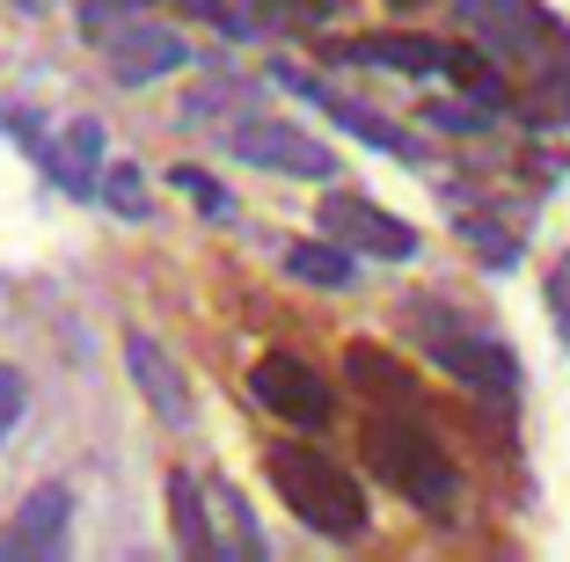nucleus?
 Listing matches in <instances>:
<instances>
[{
	"mask_svg": "<svg viewBox=\"0 0 570 562\" xmlns=\"http://www.w3.org/2000/svg\"><path fill=\"white\" fill-rule=\"evenodd\" d=\"M96 190L110 198V213H118V219H147V176H139L132 161H118L110 176H96Z\"/></svg>",
	"mask_w": 570,
	"mask_h": 562,
	"instance_id": "obj_17",
	"label": "nucleus"
},
{
	"mask_svg": "<svg viewBox=\"0 0 570 562\" xmlns=\"http://www.w3.org/2000/svg\"><path fill=\"white\" fill-rule=\"evenodd\" d=\"M417 315H424L417 336H424V351H432V365L446 381L475 387V395H512V387H520V365H512V351H504L498 336L469 329V322H453V315L432 322V307H417Z\"/></svg>",
	"mask_w": 570,
	"mask_h": 562,
	"instance_id": "obj_3",
	"label": "nucleus"
},
{
	"mask_svg": "<svg viewBox=\"0 0 570 562\" xmlns=\"http://www.w3.org/2000/svg\"><path fill=\"white\" fill-rule=\"evenodd\" d=\"M184 59H190V51H184V37H176V30H147V22H132V30L110 37V73H118L125 88L161 81V73H176Z\"/></svg>",
	"mask_w": 570,
	"mask_h": 562,
	"instance_id": "obj_8",
	"label": "nucleus"
},
{
	"mask_svg": "<svg viewBox=\"0 0 570 562\" xmlns=\"http://www.w3.org/2000/svg\"><path fill=\"white\" fill-rule=\"evenodd\" d=\"M352 59H381V67H403V73H446V51H439V45H410V37L352 45Z\"/></svg>",
	"mask_w": 570,
	"mask_h": 562,
	"instance_id": "obj_16",
	"label": "nucleus"
},
{
	"mask_svg": "<svg viewBox=\"0 0 570 562\" xmlns=\"http://www.w3.org/2000/svg\"><path fill=\"white\" fill-rule=\"evenodd\" d=\"M264 475L278 482V496L293 504V519L315 526L322 541H358V533H366V496H358V482L344 475L336 461H322L315 446H293V438L271 446Z\"/></svg>",
	"mask_w": 570,
	"mask_h": 562,
	"instance_id": "obj_1",
	"label": "nucleus"
},
{
	"mask_svg": "<svg viewBox=\"0 0 570 562\" xmlns=\"http://www.w3.org/2000/svg\"><path fill=\"white\" fill-rule=\"evenodd\" d=\"M278 81L285 88H301L307 102H322V110L336 117V125H344V132H358V139H373V147L381 154H403V161H417L424 147H410V132L403 125H387V117H373V110H358V102H344L336 96V88H322V81H307V73H293V67H278Z\"/></svg>",
	"mask_w": 570,
	"mask_h": 562,
	"instance_id": "obj_10",
	"label": "nucleus"
},
{
	"mask_svg": "<svg viewBox=\"0 0 570 562\" xmlns=\"http://www.w3.org/2000/svg\"><path fill=\"white\" fill-rule=\"evenodd\" d=\"M205 533H213V555H235V562H256V555H264V533H256L249 504H242L227 482H213V490H205Z\"/></svg>",
	"mask_w": 570,
	"mask_h": 562,
	"instance_id": "obj_11",
	"label": "nucleus"
},
{
	"mask_svg": "<svg viewBox=\"0 0 570 562\" xmlns=\"http://www.w3.org/2000/svg\"><path fill=\"white\" fill-rule=\"evenodd\" d=\"M16 416H22V373H16V365H0V438L16 431Z\"/></svg>",
	"mask_w": 570,
	"mask_h": 562,
	"instance_id": "obj_19",
	"label": "nucleus"
},
{
	"mask_svg": "<svg viewBox=\"0 0 570 562\" xmlns=\"http://www.w3.org/2000/svg\"><path fill=\"white\" fill-rule=\"evenodd\" d=\"M67 526H73V490H67V482H45V490H30V496H22L16 526H8V548H16L22 562H37V555H59Z\"/></svg>",
	"mask_w": 570,
	"mask_h": 562,
	"instance_id": "obj_7",
	"label": "nucleus"
},
{
	"mask_svg": "<svg viewBox=\"0 0 570 562\" xmlns=\"http://www.w3.org/2000/svg\"><path fill=\"white\" fill-rule=\"evenodd\" d=\"M176 190H184V198H198V213L205 219H227V213H235V198H227V183H219V176H205V168H176Z\"/></svg>",
	"mask_w": 570,
	"mask_h": 562,
	"instance_id": "obj_18",
	"label": "nucleus"
},
{
	"mask_svg": "<svg viewBox=\"0 0 570 562\" xmlns=\"http://www.w3.org/2000/svg\"><path fill=\"white\" fill-rule=\"evenodd\" d=\"M249 395L264 402L271 416H285V424H301V431H315V424H330V381H322L307 358H293V351H271V358H256L249 365Z\"/></svg>",
	"mask_w": 570,
	"mask_h": 562,
	"instance_id": "obj_4",
	"label": "nucleus"
},
{
	"mask_svg": "<svg viewBox=\"0 0 570 562\" xmlns=\"http://www.w3.org/2000/svg\"><path fill=\"white\" fill-rule=\"evenodd\" d=\"M45 161H51V176L67 183L73 198H96V176H102V125H96V117H73L67 139H59Z\"/></svg>",
	"mask_w": 570,
	"mask_h": 562,
	"instance_id": "obj_12",
	"label": "nucleus"
},
{
	"mask_svg": "<svg viewBox=\"0 0 570 562\" xmlns=\"http://www.w3.org/2000/svg\"><path fill=\"white\" fill-rule=\"evenodd\" d=\"M125 365H132V387L147 395V410L161 416V424H190V387H184V373L168 365V351L154 344V336H125Z\"/></svg>",
	"mask_w": 570,
	"mask_h": 562,
	"instance_id": "obj_9",
	"label": "nucleus"
},
{
	"mask_svg": "<svg viewBox=\"0 0 570 562\" xmlns=\"http://www.w3.org/2000/svg\"><path fill=\"white\" fill-rule=\"evenodd\" d=\"M168 526L184 555H213V533H205V490L190 475H168Z\"/></svg>",
	"mask_w": 570,
	"mask_h": 562,
	"instance_id": "obj_15",
	"label": "nucleus"
},
{
	"mask_svg": "<svg viewBox=\"0 0 570 562\" xmlns=\"http://www.w3.org/2000/svg\"><path fill=\"white\" fill-rule=\"evenodd\" d=\"M344 373H352V381L366 387L373 402H417V387H410V373H403L395 358H381L373 344H352V351H344Z\"/></svg>",
	"mask_w": 570,
	"mask_h": 562,
	"instance_id": "obj_14",
	"label": "nucleus"
},
{
	"mask_svg": "<svg viewBox=\"0 0 570 562\" xmlns=\"http://www.w3.org/2000/svg\"><path fill=\"white\" fill-rule=\"evenodd\" d=\"M366 467L395 496H410L424 519H453V512H461V482H453V467L439 461V438H424V431L387 424V416H381V424L366 431Z\"/></svg>",
	"mask_w": 570,
	"mask_h": 562,
	"instance_id": "obj_2",
	"label": "nucleus"
},
{
	"mask_svg": "<svg viewBox=\"0 0 570 562\" xmlns=\"http://www.w3.org/2000/svg\"><path fill=\"white\" fill-rule=\"evenodd\" d=\"M285 270H293V278H307V285H330V293H344V285L358 278V270H352V248L330 241V234H322V241H293V248H285Z\"/></svg>",
	"mask_w": 570,
	"mask_h": 562,
	"instance_id": "obj_13",
	"label": "nucleus"
},
{
	"mask_svg": "<svg viewBox=\"0 0 570 562\" xmlns=\"http://www.w3.org/2000/svg\"><path fill=\"white\" fill-rule=\"evenodd\" d=\"M322 234L344 248H366V256H417V234L403 227V219H387L381 205L366 198H330L322 205Z\"/></svg>",
	"mask_w": 570,
	"mask_h": 562,
	"instance_id": "obj_6",
	"label": "nucleus"
},
{
	"mask_svg": "<svg viewBox=\"0 0 570 562\" xmlns=\"http://www.w3.org/2000/svg\"><path fill=\"white\" fill-rule=\"evenodd\" d=\"M235 154L256 168H278V176H307V183H330L336 176V154L322 147V139L293 132V125H271V117H256V125H235Z\"/></svg>",
	"mask_w": 570,
	"mask_h": 562,
	"instance_id": "obj_5",
	"label": "nucleus"
}]
</instances>
